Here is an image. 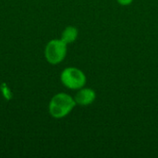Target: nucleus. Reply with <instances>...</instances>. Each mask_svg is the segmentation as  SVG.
<instances>
[{"instance_id":"f03ea898","label":"nucleus","mask_w":158,"mask_h":158,"mask_svg":"<svg viewBox=\"0 0 158 158\" xmlns=\"http://www.w3.org/2000/svg\"><path fill=\"white\" fill-rule=\"evenodd\" d=\"M62 84L69 90H79L86 84V75L84 72L75 67H68L64 69L60 74Z\"/></svg>"},{"instance_id":"f257e3e1","label":"nucleus","mask_w":158,"mask_h":158,"mask_svg":"<svg viewBox=\"0 0 158 158\" xmlns=\"http://www.w3.org/2000/svg\"><path fill=\"white\" fill-rule=\"evenodd\" d=\"M74 97L66 93H58L55 94L48 105V111L54 118H63L67 117L76 106Z\"/></svg>"},{"instance_id":"20e7f679","label":"nucleus","mask_w":158,"mask_h":158,"mask_svg":"<svg viewBox=\"0 0 158 158\" xmlns=\"http://www.w3.org/2000/svg\"><path fill=\"white\" fill-rule=\"evenodd\" d=\"M76 93L74 96V100L77 105L81 106H87L91 104H93L95 101L96 98V93L94 90L91 88L82 87Z\"/></svg>"},{"instance_id":"39448f33","label":"nucleus","mask_w":158,"mask_h":158,"mask_svg":"<svg viewBox=\"0 0 158 158\" xmlns=\"http://www.w3.org/2000/svg\"><path fill=\"white\" fill-rule=\"evenodd\" d=\"M78 35H79V31L76 27L74 26H68L66 27L62 33H61V37L60 39L67 44H72L74 43L77 38H78Z\"/></svg>"},{"instance_id":"423d86ee","label":"nucleus","mask_w":158,"mask_h":158,"mask_svg":"<svg viewBox=\"0 0 158 158\" xmlns=\"http://www.w3.org/2000/svg\"><path fill=\"white\" fill-rule=\"evenodd\" d=\"M117 2L121 6H129L133 2V0H117Z\"/></svg>"},{"instance_id":"7ed1b4c3","label":"nucleus","mask_w":158,"mask_h":158,"mask_svg":"<svg viewBox=\"0 0 158 158\" xmlns=\"http://www.w3.org/2000/svg\"><path fill=\"white\" fill-rule=\"evenodd\" d=\"M67 44L61 39H53L47 43L44 48V56L46 61L51 65H57L61 63L68 52Z\"/></svg>"}]
</instances>
